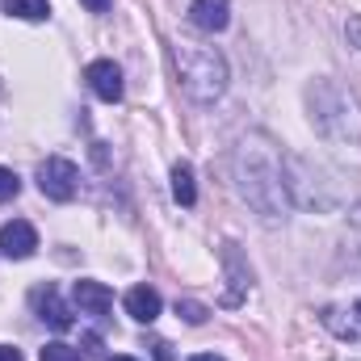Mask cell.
I'll list each match as a JSON object with an SVG mask.
<instances>
[{
	"mask_svg": "<svg viewBox=\"0 0 361 361\" xmlns=\"http://www.w3.org/2000/svg\"><path fill=\"white\" fill-rule=\"evenodd\" d=\"M235 180L240 193L265 214V219H281L286 214V177H281V160L273 152L265 135H248L235 152Z\"/></svg>",
	"mask_w": 361,
	"mask_h": 361,
	"instance_id": "cell-1",
	"label": "cell"
},
{
	"mask_svg": "<svg viewBox=\"0 0 361 361\" xmlns=\"http://www.w3.org/2000/svg\"><path fill=\"white\" fill-rule=\"evenodd\" d=\"M307 109H311V122L319 135L341 139V143L361 139V101L341 80H315L307 89Z\"/></svg>",
	"mask_w": 361,
	"mask_h": 361,
	"instance_id": "cell-2",
	"label": "cell"
},
{
	"mask_svg": "<svg viewBox=\"0 0 361 361\" xmlns=\"http://www.w3.org/2000/svg\"><path fill=\"white\" fill-rule=\"evenodd\" d=\"M173 63L180 72V89L189 92L197 105H210L219 101L227 89V59L214 51V47H193V42H180L173 51Z\"/></svg>",
	"mask_w": 361,
	"mask_h": 361,
	"instance_id": "cell-3",
	"label": "cell"
},
{
	"mask_svg": "<svg viewBox=\"0 0 361 361\" xmlns=\"http://www.w3.org/2000/svg\"><path fill=\"white\" fill-rule=\"evenodd\" d=\"M38 189H42L51 202H72L76 189H80V173H76V164L63 160V156L42 160V164H38Z\"/></svg>",
	"mask_w": 361,
	"mask_h": 361,
	"instance_id": "cell-4",
	"label": "cell"
},
{
	"mask_svg": "<svg viewBox=\"0 0 361 361\" xmlns=\"http://www.w3.org/2000/svg\"><path fill=\"white\" fill-rule=\"evenodd\" d=\"M223 273H227V294H223V302H227V307H240V302L248 298L252 269H248V261L240 257L235 244H223Z\"/></svg>",
	"mask_w": 361,
	"mask_h": 361,
	"instance_id": "cell-5",
	"label": "cell"
},
{
	"mask_svg": "<svg viewBox=\"0 0 361 361\" xmlns=\"http://www.w3.org/2000/svg\"><path fill=\"white\" fill-rule=\"evenodd\" d=\"M85 80H89V89L101 101H109V105L122 101V68L114 59H92L89 68H85Z\"/></svg>",
	"mask_w": 361,
	"mask_h": 361,
	"instance_id": "cell-6",
	"label": "cell"
},
{
	"mask_svg": "<svg viewBox=\"0 0 361 361\" xmlns=\"http://www.w3.org/2000/svg\"><path fill=\"white\" fill-rule=\"evenodd\" d=\"M0 252H4V257H13V261L34 257V252H38V231H34L25 219L4 223V227H0Z\"/></svg>",
	"mask_w": 361,
	"mask_h": 361,
	"instance_id": "cell-7",
	"label": "cell"
},
{
	"mask_svg": "<svg viewBox=\"0 0 361 361\" xmlns=\"http://www.w3.org/2000/svg\"><path fill=\"white\" fill-rule=\"evenodd\" d=\"M34 311H38V319L47 324V328H55V332H68L76 319H72V311H68V302L55 294V286H38L34 290Z\"/></svg>",
	"mask_w": 361,
	"mask_h": 361,
	"instance_id": "cell-8",
	"label": "cell"
},
{
	"mask_svg": "<svg viewBox=\"0 0 361 361\" xmlns=\"http://www.w3.org/2000/svg\"><path fill=\"white\" fill-rule=\"evenodd\" d=\"M189 21H193L202 34H219V30H227V21H231V0H193V4H189Z\"/></svg>",
	"mask_w": 361,
	"mask_h": 361,
	"instance_id": "cell-9",
	"label": "cell"
},
{
	"mask_svg": "<svg viewBox=\"0 0 361 361\" xmlns=\"http://www.w3.org/2000/svg\"><path fill=\"white\" fill-rule=\"evenodd\" d=\"M160 294L152 290V286H130L126 290V315L130 319H139V324H152V319H160Z\"/></svg>",
	"mask_w": 361,
	"mask_h": 361,
	"instance_id": "cell-10",
	"label": "cell"
},
{
	"mask_svg": "<svg viewBox=\"0 0 361 361\" xmlns=\"http://www.w3.org/2000/svg\"><path fill=\"white\" fill-rule=\"evenodd\" d=\"M72 298H76V307H80L85 315H105V311L114 307V294H109V286H101V281H76Z\"/></svg>",
	"mask_w": 361,
	"mask_h": 361,
	"instance_id": "cell-11",
	"label": "cell"
},
{
	"mask_svg": "<svg viewBox=\"0 0 361 361\" xmlns=\"http://www.w3.org/2000/svg\"><path fill=\"white\" fill-rule=\"evenodd\" d=\"M4 13L17 17V21H47L51 4L47 0H4Z\"/></svg>",
	"mask_w": 361,
	"mask_h": 361,
	"instance_id": "cell-12",
	"label": "cell"
},
{
	"mask_svg": "<svg viewBox=\"0 0 361 361\" xmlns=\"http://www.w3.org/2000/svg\"><path fill=\"white\" fill-rule=\"evenodd\" d=\"M173 197H177L180 206L197 202V185H193V169L189 164H173Z\"/></svg>",
	"mask_w": 361,
	"mask_h": 361,
	"instance_id": "cell-13",
	"label": "cell"
},
{
	"mask_svg": "<svg viewBox=\"0 0 361 361\" xmlns=\"http://www.w3.org/2000/svg\"><path fill=\"white\" fill-rule=\"evenodd\" d=\"M324 324H328L341 341H361V324L353 319V315H349V319H341V311H332V307H328V311H324Z\"/></svg>",
	"mask_w": 361,
	"mask_h": 361,
	"instance_id": "cell-14",
	"label": "cell"
},
{
	"mask_svg": "<svg viewBox=\"0 0 361 361\" xmlns=\"http://www.w3.org/2000/svg\"><path fill=\"white\" fill-rule=\"evenodd\" d=\"M38 361H85V357H80V349H72V345H63V341H51V345L38 353Z\"/></svg>",
	"mask_w": 361,
	"mask_h": 361,
	"instance_id": "cell-15",
	"label": "cell"
},
{
	"mask_svg": "<svg viewBox=\"0 0 361 361\" xmlns=\"http://www.w3.org/2000/svg\"><path fill=\"white\" fill-rule=\"evenodd\" d=\"M21 193V180H17V173L13 169H0V202H13Z\"/></svg>",
	"mask_w": 361,
	"mask_h": 361,
	"instance_id": "cell-16",
	"label": "cell"
},
{
	"mask_svg": "<svg viewBox=\"0 0 361 361\" xmlns=\"http://www.w3.org/2000/svg\"><path fill=\"white\" fill-rule=\"evenodd\" d=\"M177 315L185 324H206V307L202 302H177Z\"/></svg>",
	"mask_w": 361,
	"mask_h": 361,
	"instance_id": "cell-17",
	"label": "cell"
},
{
	"mask_svg": "<svg viewBox=\"0 0 361 361\" xmlns=\"http://www.w3.org/2000/svg\"><path fill=\"white\" fill-rule=\"evenodd\" d=\"M345 38H349V47L361 51V13H353V17L345 21Z\"/></svg>",
	"mask_w": 361,
	"mask_h": 361,
	"instance_id": "cell-18",
	"label": "cell"
},
{
	"mask_svg": "<svg viewBox=\"0 0 361 361\" xmlns=\"http://www.w3.org/2000/svg\"><path fill=\"white\" fill-rule=\"evenodd\" d=\"M152 357L156 361H173V345H169V341H152Z\"/></svg>",
	"mask_w": 361,
	"mask_h": 361,
	"instance_id": "cell-19",
	"label": "cell"
},
{
	"mask_svg": "<svg viewBox=\"0 0 361 361\" xmlns=\"http://www.w3.org/2000/svg\"><path fill=\"white\" fill-rule=\"evenodd\" d=\"M0 361H25V357H21V349H13V345H0Z\"/></svg>",
	"mask_w": 361,
	"mask_h": 361,
	"instance_id": "cell-20",
	"label": "cell"
},
{
	"mask_svg": "<svg viewBox=\"0 0 361 361\" xmlns=\"http://www.w3.org/2000/svg\"><path fill=\"white\" fill-rule=\"evenodd\" d=\"M80 4H85L89 13H105V8H109V0H80Z\"/></svg>",
	"mask_w": 361,
	"mask_h": 361,
	"instance_id": "cell-21",
	"label": "cell"
},
{
	"mask_svg": "<svg viewBox=\"0 0 361 361\" xmlns=\"http://www.w3.org/2000/svg\"><path fill=\"white\" fill-rule=\"evenodd\" d=\"M189 361H223L219 353H197V357H189Z\"/></svg>",
	"mask_w": 361,
	"mask_h": 361,
	"instance_id": "cell-22",
	"label": "cell"
},
{
	"mask_svg": "<svg viewBox=\"0 0 361 361\" xmlns=\"http://www.w3.org/2000/svg\"><path fill=\"white\" fill-rule=\"evenodd\" d=\"M353 319H357V324H361V298H357V302H353Z\"/></svg>",
	"mask_w": 361,
	"mask_h": 361,
	"instance_id": "cell-23",
	"label": "cell"
},
{
	"mask_svg": "<svg viewBox=\"0 0 361 361\" xmlns=\"http://www.w3.org/2000/svg\"><path fill=\"white\" fill-rule=\"evenodd\" d=\"M109 361H135V357H109Z\"/></svg>",
	"mask_w": 361,
	"mask_h": 361,
	"instance_id": "cell-24",
	"label": "cell"
}]
</instances>
